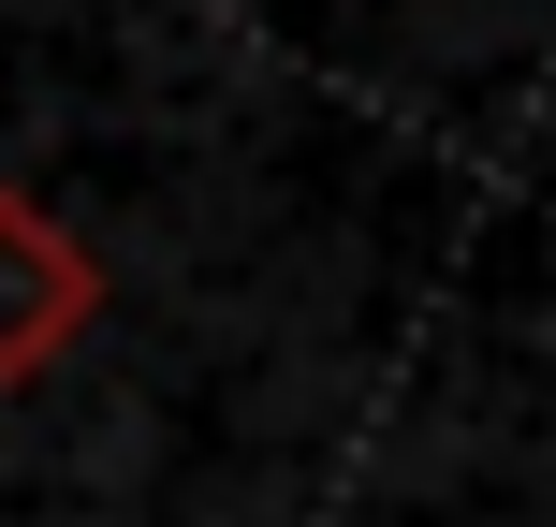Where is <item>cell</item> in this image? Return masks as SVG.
Returning a JSON list of instances; mask_svg holds the SVG:
<instances>
[{
    "label": "cell",
    "mask_w": 556,
    "mask_h": 527,
    "mask_svg": "<svg viewBox=\"0 0 556 527\" xmlns=\"http://www.w3.org/2000/svg\"><path fill=\"white\" fill-rule=\"evenodd\" d=\"M88 323H103V250L45 191H0V396H29Z\"/></svg>",
    "instance_id": "obj_1"
}]
</instances>
